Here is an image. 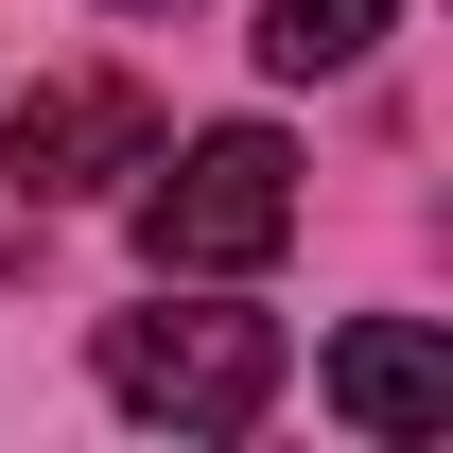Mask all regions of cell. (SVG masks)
I'll list each match as a JSON object with an SVG mask.
<instances>
[{
	"instance_id": "8992f818",
	"label": "cell",
	"mask_w": 453,
	"mask_h": 453,
	"mask_svg": "<svg viewBox=\"0 0 453 453\" xmlns=\"http://www.w3.org/2000/svg\"><path fill=\"white\" fill-rule=\"evenodd\" d=\"M122 18H192V0H122Z\"/></svg>"
},
{
	"instance_id": "277c9868",
	"label": "cell",
	"mask_w": 453,
	"mask_h": 453,
	"mask_svg": "<svg viewBox=\"0 0 453 453\" xmlns=\"http://www.w3.org/2000/svg\"><path fill=\"white\" fill-rule=\"evenodd\" d=\"M332 418L349 436H453V349L401 332V314H366V332L332 349Z\"/></svg>"
},
{
	"instance_id": "6da1fadb",
	"label": "cell",
	"mask_w": 453,
	"mask_h": 453,
	"mask_svg": "<svg viewBox=\"0 0 453 453\" xmlns=\"http://www.w3.org/2000/svg\"><path fill=\"white\" fill-rule=\"evenodd\" d=\"M280 244H296L280 122H210V140L140 157V262H157V280H262Z\"/></svg>"
},
{
	"instance_id": "7a4b0ae2",
	"label": "cell",
	"mask_w": 453,
	"mask_h": 453,
	"mask_svg": "<svg viewBox=\"0 0 453 453\" xmlns=\"http://www.w3.org/2000/svg\"><path fill=\"white\" fill-rule=\"evenodd\" d=\"M105 401L122 418H157V436H244L262 401H280V314H105Z\"/></svg>"
},
{
	"instance_id": "3957f363",
	"label": "cell",
	"mask_w": 453,
	"mask_h": 453,
	"mask_svg": "<svg viewBox=\"0 0 453 453\" xmlns=\"http://www.w3.org/2000/svg\"><path fill=\"white\" fill-rule=\"evenodd\" d=\"M140 157H157V105H140L122 70H53V88H18V122H0V174H18L35 210H88V192H122Z\"/></svg>"
},
{
	"instance_id": "5b68a950",
	"label": "cell",
	"mask_w": 453,
	"mask_h": 453,
	"mask_svg": "<svg viewBox=\"0 0 453 453\" xmlns=\"http://www.w3.org/2000/svg\"><path fill=\"white\" fill-rule=\"evenodd\" d=\"M384 18L401 0H262V70H280V88H332V70L384 53Z\"/></svg>"
}]
</instances>
